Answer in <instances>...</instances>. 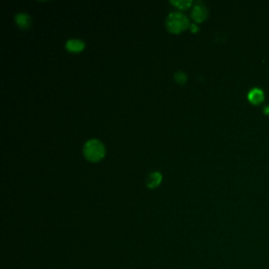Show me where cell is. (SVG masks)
<instances>
[{"mask_svg": "<svg viewBox=\"0 0 269 269\" xmlns=\"http://www.w3.org/2000/svg\"><path fill=\"white\" fill-rule=\"evenodd\" d=\"M83 155L89 162H99L105 156V146L100 140L91 139L83 146Z\"/></svg>", "mask_w": 269, "mask_h": 269, "instance_id": "1", "label": "cell"}, {"mask_svg": "<svg viewBox=\"0 0 269 269\" xmlns=\"http://www.w3.org/2000/svg\"><path fill=\"white\" fill-rule=\"evenodd\" d=\"M190 20L181 12L170 13L166 18V28L172 34H180L190 28Z\"/></svg>", "mask_w": 269, "mask_h": 269, "instance_id": "2", "label": "cell"}, {"mask_svg": "<svg viewBox=\"0 0 269 269\" xmlns=\"http://www.w3.org/2000/svg\"><path fill=\"white\" fill-rule=\"evenodd\" d=\"M208 17L207 7L201 1L196 2L192 10V18L196 22H203Z\"/></svg>", "mask_w": 269, "mask_h": 269, "instance_id": "3", "label": "cell"}, {"mask_svg": "<svg viewBox=\"0 0 269 269\" xmlns=\"http://www.w3.org/2000/svg\"><path fill=\"white\" fill-rule=\"evenodd\" d=\"M66 48L69 53H80L84 50L85 43L81 39L71 38L67 41Z\"/></svg>", "mask_w": 269, "mask_h": 269, "instance_id": "4", "label": "cell"}, {"mask_svg": "<svg viewBox=\"0 0 269 269\" xmlns=\"http://www.w3.org/2000/svg\"><path fill=\"white\" fill-rule=\"evenodd\" d=\"M15 21L17 23V25L19 26L20 29H29L31 26V23H32V19L31 17L26 14V13H23V12H20L16 14L15 16Z\"/></svg>", "mask_w": 269, "mask_h": 269, "instance_id": "5", "label": "cell"}, {"mask_svg": "<svg viewBox=\"0 0 269 269\" xmlns=\"http://www.w3.org/2000/svg\"><path fill=\"white\" fill-rule=\"evenodd\" d=\"M247 97H248V100L250 103L260 104L264 100V93L261 88L255 87L253 89H250Z\"/></svg>", "mask_w": 269, "mask_h": 269, "instance_id": "6", "label": "cell"}, {"mask_svg": "<svg viewBox=\"0 0 269 269\" xmlns=\"http://www.w3.org/2000/svg\"><path fill=\"white\" fill-rule=\"evenodd\" d=\"M162 179H163L162 174L159 173V172H152L147 177L146 185H147L148 188H156L161 183H162Z\"/></svg>", "mask_w": 269, "mask_h": 269, "instance_id": "7", "label": "cell"}, {"mask_svg": "<svg viewBox=\"0 0 269 269\" xmlns=\"http://www.w3.org/2000/svg\"><path fill=\"white\" fill-rule=\"evenodd\" d=\"M193 1L192 0H172V1H170V4H173L175 5L176 7L178 8H180V10H186V8L188 7H191L193 5Z\"/></svg>", "mask_w": 269, "mask_h": 269, "instance_id": "8", "label": "cell"}, {"mask_svg": "<svg viewBox=\"0 0 269 269\" xmlns=\"http://www.w3.org/2000/svg\"><path fill=\"white\" fill-rule=\"evenodd\" d=\"M174 78H175V81L181 85L187 81V75L184 73V71H181V70H179V71H177V73H175Z\"/></svg>", "mask_w": 269, "mask_h": 269, "instance_id": "9", "label": "cell"}, {"mask_svg": "<svg viewBox=\"0 0 269 269\" xmlns=\"http://www.w3.org/2000/svg\"><path fill=\"white\" fill-rule=\"evenodd\" d=\"M190 30H191V32L192 33H194V34H196V33H198L199 32V26L198 25H197L196 23H193V24H191L190 25Z\"/></svg>", "mask_w": 269, "mask_h": 269, "instance_id": "10", "label": "cell"}, {"mask_svg": "<svg viewBox=\"0 0 269 269\" xmlns=\"http://www.w3.org/2000/svg\"><path fill=\"white\" fill-rule=\"evenodd\" d=\"M264 113H269V106L266 107V111H264Z\"/></svg>", "mask_w": 269, "mask_h": 269, "instance_id": "11", "label": "cell"}]
</instances>
